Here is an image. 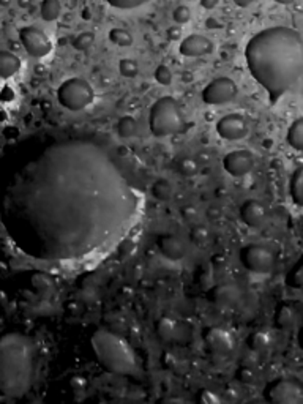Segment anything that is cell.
<instances>
[{"label": "cell", "instance_id": "6da1fadb", "mask_svg": "<svg viewBox=\"0 0 303 404\" xmlns=\"http://www.w3.org/2000/svg\"><path fill=\"white\" fill-rule=\"evenodd\" d=\"M117 147L62 137L24 150L0 183V223L13 245L40 261L67 262L122 242L142 191Z\"/></svg>", "mask_w": 303, "mask_h": 404}, {"label": "cell", "instance_id": "7a4b0ae2", "mask_svg": "<svg viewBox=\"0 0 303 404\" xmlns=\"http://www.w3.org/2000/svg\"><path fill=\"white\" fill-rule=\"evenodd\" d=\"M246 65L252 78L276 103L303 73V40L295 29L270 27L259 32L245 48Z\"/></svg>", "mask_w": 303, "mask_h": 404}, {"label": "cell", "instance_id": "3957f363", "mask_svg": "<svg viewBox=\"0 0 303 404\" xmlns=\"http://www.w3.org/2000/svg\"><path fill=\"white\" fill-rule=\"evenodd\" d=\"M36 371V346L21 333L0 337V391L18 398L29 391Z\"/></svg>", "mask_w": 303, "mask_h": 404}, {"label": "cell", "instance_id": "277c9868", "mask_svg": "<svg viewBox=\"0 0 303 404\" xmlns=\"http://www.w3.org/2000/svg\"><path fill=\"white\" fill-rule=\"evenodd\" d=\"M92 347L98 362L114 375H133L136 371V357L131 346L117 333L97 330L92 337Z\"/></svg>", "mask_w": 303, "mask_h": 404}, {"label": "cell", "instance_id": "5b68a950", "mask_svg": "<svg viewBox=\"0 0 303 404\" xmlns=\"http://www.w3.org/2000/svg\"><path fill=\"white\" fill-rule=\"evenodd\" d=\"M185 119L180 105L173 97H163L156 100L150 107L149 126L152 135L158 137L175 135L182 130Z\"/></svg>", "mask_w": 303, "mask_h": 404}, {"label": "cell", "instance_id": "8992f818", "mask_svg": "<svg viewBox=\"0 0 303 404\" xmlns=\"http://www.w3.org/2000/svg\"><path fill=\"white\" fill-rule=\"evenodd\" d=\"M95 98V92L92 86L82 78H72L62 82L57 88V100L59 103L69 111H84L86 107L92 105Z\"/></svg>", "mask_w": 303, "mask_h": 404}, {"label": "cell", "instance_id": "52a82bcc", "mask_svg": "<svg viewBox=\"0 0 303 404\" xmlns=\"http://www.w3.org/2000/svg\"><path fill=\"white\" fill-rule=\"evenodd\" d=\"M242 264L252 274L265 275L275 267V256L269 248L262 245H248L242 250Z\"/></svg>", "mask_w": 303, "mask_h": 404}, {"label": "cell", "instance_id": "ba28073f", "mask_svg": "<svg viewBox=\"0 0 303 404\" xmlns=\"http://www.w3.org/2000/svg\"><path fill=\"white\" fill-rule=\"evenodd\" d=\"M19 40H21L24 49L27 50V54L36 57V59L46 57L53 50V43H50L49 36L34 25H27V27L19 30Z\"/></svg>", "mask_w": 303, "mask_h": 404}, {"label": "cell", "instance_id": "9c48e42d", "mask_svg": "<svg viewBox=\"0 0 303 404\" xmlns=\"http://www.w3.org/2000/svg\"><path fill=\"white\" fill-rule=\"evenodd\" d=\"M238 87L231 78H217L202 90V101L206 105H224L237 97Z\"/></svg>", "mask_w": 303, "mask_h": 404}, {"label": "cell", "instance_id": "30bf717a", "mask_svg": "<svg viewBox=\"0 0 303 404\" xmlns=\"http://www.w3.org/2000/svg\"><path fill=\"white\" fill-rule=\"evenodd\" d=\"M269 401L275 404H300L303 401V387L295 379H283L270 385Z\"/></svg>", "mask_w": 303, "mask_h": 404}, {"label": "cell", "instance_id": "8fae6325", "mask_svg": "<svg viewBox=\"0 0 303 404\" xmlns=\"http://www.w3.org/2000/svg\"><path fill=\"white\" fill-rule=\"evenodd\" d=\"M223 168L232 177H243L255 168V158L248 150H234L223 158Z\"/></svg>", "mask_w": 303, "mask_h": 404}, {"label": "cell", "instance_id": "7c38bea8", "mask_svg": "<svg viewBox=\"0 0 303 404\" xmlns=\"http://www.w3.org/2000/svg\"><path fill=\"white\" fill-rule=\"evenodd\" d=\"M217 133L226 141H238V139H243L246 136L248 126H246L245 119L240 114H227V116L218 120Z\"/></svg>", "mask_w": 303, "mask_h": 404}, {"label": "cell", "instance_id": "4fadbf2b", "mask_svg": "<svg viewBox=\"0 0 303 404\" xmlns=\"http://www.w3.org/2000/svg\"><path fill=\"white\" fill-rule=\"evenodd\" d=\"M206 343L208 349L215 354H221V356L231 354L234 351V346H236L232 333L221 327L208 328V332L206 333Z\"/></svg>", "mask_w": 303, "mask_h": 404}, {"label": "cell", "instance_id": "5bb4252c", "mask_svg": "<svg viewBox=\"0 0 303 404\" xmlns=\"http://www.w3.org/2000/svg\"><path fill=\"white\" fill-rule=\"evenodd\" d=\"M179 50H180V54L185 57L207 55L213 50V43L204 35L194 34V35L183 38L179 46Z\"/></svg>", "mask_w": 303, "mask_h": 404}, {"label": "cell", "instance_id": "9a60e30c", "mask_svg": "<svg viewBox=\"0 0 303 404\" xmlns=\"http://www.w3.org/2000/svg\"><path fill=\"white\" fill-rule=\"evenodd\" d=\"M240 290L232 286V284H218L215 286L210 292H208V300H210L215 307L221 308H231L238 302Z\"/></svg>", "mask_w": 303, "mask_h": 404}, {"label": "cell", "instance_id": "2e32d148", "mask_svg": "<svg viewBox=\"0 0 303 404\" xmlns=\"http://www.w3.org/2000/svg\"><path fill=\"white\" fill-rule=\"evenodd\" d=\"M240 218L243 223L250 227H259L265 223L267 220V210L265 207L257 201H246L240 208Z\"/></svg>", "mask_w": 303, "mask_h": 404}, {"label": "cell", "instance_id": "e0dca14e", "mask_svg": "<svg viewBox=\"0 0 303 404\" xmlns=\"http://www.w3.org/2000/svg\"><path fill=\"white\" fill-rule=\"evenodd\" d=\"M158 246H160L161 255L164 257H168L169 261H180L187 252L185 243L175 236H163L158 240Z\"/></svg>", "mask_w": 303, "mask_h": 404}, {"label": "cell", "instance_id": "ac0fdd59", "mask_svg": "<svg viewBox=\"0 0 303 404\" xmlns=\"http://www.w3.org/2000/svg\"><path fill=\"white\" fill-rule=\"evenodd\" d=\"M21 68V60L10 50H0V78L8 79L15 76Z\"/></svg>", "mask_w": 303, "mask_h": 404}, {"label": "cell", "instance_id": "d6986e66", "mask_svg": "<svg viewBox=\"0 0 303 404\" xmlns=\"http://www.w3.org/2000/svg\"><path fill=\"white\" fill-rule=\"evenodd\" d=\"M156 333L163 341H174L179 333V324L173 318H161L156 324Z\"/></svg>", "mask_w": 303, "mask_h": 404}, {"label": "cell", "instance_id": "ffe728a7", "mask_svg": "<svg viewBox=\"0 0 303 404\" xmlns=\"http://www.w3.org/2000/svg\"><path fill=\"white\" fill-rule=\"evenodd\" d=\"M40 13L44 21H57L62 15V2L60 0H43Z\"/></svg>", "mask_w": 303, "mask_h": 404}, {"label": "cell", "instance_id": "44dd1931", "mask_svg": "<svg viewBox=\"0 0 303 404\" xmlns=\"http://www.w3.org/2000/svg\"><path fill=\"white\" fill-rule=\"evenodd\" d=\"M288 144L294 150L300 152L303 149V120L297 119L295 122L290 125L288 131Z\"/></svg>", "mask_w": 303, "mask_h": 404}, {"label": "cell", "instance_id": "7402d4cb", "mask_svg": "<svg viewBox=\"0 0 303 404\" xmlns=\"http://www.w3.org/2000/svg\"><path fill=\"white\" fill-rule=\"evenodd\" d=\"M290 196L297 206L303 204V169L299 168L290 180Z\"/></svg>", "mask_w": 303, "mask_h": 404}, {"label": "cell", "instance_id": "603a6c76", "mask_svg": "<svg viewBox=\"0 0 303 404\" xmlns=\"http://www.w3.org/2000/svg\"><path fill=\"white\" fill-rule=\"evenodd\" d=\"M295 324V311L290 307H281L276 313V325L281 327L283 330H290Z\"/></svg>", "mask_w": 303, "mask_h": 404}, {"label": "cell", "instance_id": "cb8c5ba5", "mask_svg": "<svg viewBox=\"0 0 303 404\" xmlns=\"http://www.w3.org/2000/svg\"><path fill=\"white\" fill-rule=\"evenodd\" d=\"M137 122L131 116H125L117 122V135L123 139H130L136 135Z\"/></svg>", "mask_w": 303, "mask_h": 404}, {"label": "cell", "instance_id": "d4e9b609", "mask_svg": "<svg viewBox=\"0 0 303 404\" xmlns=\"http://www.w3.org/2000/svg\"><path fill=\"white\" fill-rule=\"evenodd\" d=\"M173 193H174L173 185H170V183L164 179L156 180L154 185H152V194H154L155 199L161 201V202L169 201L170 198H173Z\"/></svg>", "mask_w": 303, "mask_h": 404}, {"label": "cell", "instance_id": "484cf974", "mask_svg": "<svg viewBox=\"0 0 303 404\" xmlns=\"http://www.w3.org/2000/svg\"><path fill=\"white\" fill-rule=\"evenodd\" d=\"M271 344V338H270V335L269 333H265V332H255L250 337V347L255 352H261V351H265V349H269V346Z\"/></svg>", "mask_w": 303, "mask_h": 404}, {"label": "cell", "instance_id": "4316f807", "mask_svg": "<svg viewBox=\"0 0 303 404\" xmlns=\"http://www.w3.org/2000/svg\"><path fill=\"white\" fill-rule=\"evenodd\" d=\"M109 40L120 48H128L133 44V35L128 30L116 27L109 32Z\"/></svg>", "mask_w": 303, "mask_h": 404}, {"label": "cell", "instance_id": "83f0119b", "mask_svg": "<svg viewBox=\"0 0 303 404\" xmlns=\"http://www.w3.org/2000/svg\"><path fill=\"white\" fill-rule=\"evenodd\" d=\"M177 170H179V174H182L183 177H193L198 174L199 166L191 158H182V160L177 163Z\"/></svg>", "mask_w": 303, "mask_h": 404}, {"label": "cell", "instance_id": "f1b7e54d", "mask_svg": "<svg viewBox=\"0 0 303 404\" xmlns=\"http://www.w3.org/2000/svg\"><path fill=\"white\" fill-rule=\"evenodd\" d=\"M119 72L122 76H125V78H136V76L139 74V65H137V62L136 60H133V59H123V60H120L119 63Z\"/></svg>", "mask_w": 303, "mask_h": 404}, {"label": "cell", "instance_id": "f546056e", "mask_svg": "<svg viewBox=\"0 0 303 404\" xmlns=\"http://www.w3.org/2000/svg\"><path fill=\"white\" fill-rule=\"evenodd\" d=\"M208 237H210V234H208L207 227L204 226H194L191 231H189V240H191V243H194L196 246H202L208 242Z\"/></svg>", "mask_w": 303, "mask_h": 404}, {"label": "cell", "instance_id": "4dcf8cb0", "mask_svg": "<svg viewBox=\"0 0 303 404\" xmlns=\"http://www.w3.org/2000/svg\"><path fill=\"white\" fill-rule=\"evenodd\" d=\"M95 43V35L92 32H82L73 40V48L76 50H87Z\"/></svg>", "mask_w": 303, "mask_h": 404}, {"label": "cell", "instance_id": "1f68e13d", "mask_svg": "<svg viewBox=\"0 0 303 404\" xmlns=\"http://www.w3.org/2000/svg\"><path fill=\"white\" fill-rule=\"evenodd\" d=\"M107 4L114 8H119V10H133V8H137V6H142L145 4H149L150 0H106Z\"/></svg>", "mask_w": 303, "mask_h": 404}, {"label": "cell", "instance_id": "d6a6232c", "mask_svg": "<svg viewBox=\"0 0 303 404\" xmlns=\"http://www.w3.org/2000/svg\"><path fill=\"white\" fill-rule=\"evenodd\" d=\"M155 79L158 84L161 86H169L173 82V72H170L169 67L160 65L155 69Z\"/></svg>", "mask_w": 303, "mask_h": 404}, {"label": "cell", "instance_id": "836d02e7", "mask_svg": "<svg viewBox=\"0 0 303 404\" xmlns=\"http://www.w3.org/2000/svg\"><path fill=\"white\" fill-rule=\"evenodd\" d=\"M173 16H174V21L177 24H187V22H189V19H191V11H189V8L185 5H179L174 10Z\"/></svg>", "mask_w": 303, "mask_h": 404}, {"label": "cell", "instance_id": "e575fe53", "mask_svg": "<svg viewBox=\"0 0 303 404\" xmlns=\"http://www.w3.org/2000/svg\"><path fill=\"white\" fill-rule=\"evenodd\" d=\"M198 400L202 404H221L223 403V400H221L217 393H213V391H210V390H202L199 393Z\"/></svg>", "mask_w": 303, "mask_h": 404}, {"label": "cell", "instance_id": "d590c367", "mask_svg": "<svg viewBox=\"0 0 303 404\" xmlns=\"http://www.w3.org/2000/svg\"><path fill=\"white\" fill-rule=\"evenodd\" d=\"M237 379H238V381L242 382V384L248 385V384L255 382L256 376H255V372H252V370L250 368V366H243V368H240V370L237 371Z\"/></svg>", "mask_w": 303, "mask_h": 404}, {"label": "cell", "instance_id": "8d00e7d4", "mask_svg": "<svg viewBox=\"0 0 303 404\" xmlns=\"http://www.w3.org/2000/svg\"><path fill=\"white\" fill-rule=\"evenodd\" d=\"M166 36H168V40H170V41H177L182 36L180 27H169L166 32Z\"/></svg>", "mask_w": 303, "mask_h": 404}, {"label": "cell", "instance_id": "74e56055", "mask_svg": "<svg viewBox=\"0 0 303 404\" xmlns=\"http://www.w3.org/2000/svg\"><path fill=\"white\" fill-rule=\"evenodd\" d=\"M182 215L185 220H193L196 215H198V212H196V208L193 206H187L182 208Z\"/></svg>", "mask_w": 303, "mask_h": 404}, {"label": "cell", "instance_id": "f35d334b", "mask_svg": "<svg viewBox=\"0 0 303 404\" xmlns=\"http://www.w3.org/2000/svg\"><path fill=\"white\" fill-rule=\"evenodd\" d=\"M218 5V0H201V6L206 10H213Z\"/></svg>", "mask_w": 303, "mask_h": 404}, {"label": "cell", "instance_id": "ab89813d", "mask_svg": "<svg viewBox=\"0 0 303 404\" xmlns=\"http://www.w3.org/2000/svg\"><path fill=\"white\" fill-rule=\"evenodd\" d=\"M252 2H255V0H234V4L240 6V8H246V6H250Z\"/></svg>", "mask_w": 303, "mask_h": 404}, {"label": "cell", "instance_id": "60d3db41", "mask_svg": "<svg viewBox=\"0 0 303 404\" xmlns=\"http://www.w3.org/2000/svg\"><path fill=\"white\" fill-rule=\"evenodd\" d=\"M276 4H283V5H289V4H294L297 0H275Z\"/></svg>", "mask_w": 303, "mask_h": 404}, {"label": "cell", "instance_id": "b9f144b4", "mask_svg": "<svg viewBox=\"0 0 303 404\" xmlns=\"http://www.w3.org/2000/svg\"><path fill=\"white\" fill-rule=\"evenodd\" d=\"M30 2H32V0H19V5L24 6V8H25V6L30 5Z\"/></svg>", "mask_w": 303, "mask_h": 404}, {"label": "cell", "instance_id": "7bdbcfd3", "mask_svg": "<svg viewBox=\"0 0 303 404\" xmlns=\"http://www.w3.org/2000/svg\"><path fill=\"white\" fill-rule=\"evenodd\" d=\"M189 2H193V0H189Z\"/></svg>", "mask_w": 303, "mask_h": 404}]
</instances>
